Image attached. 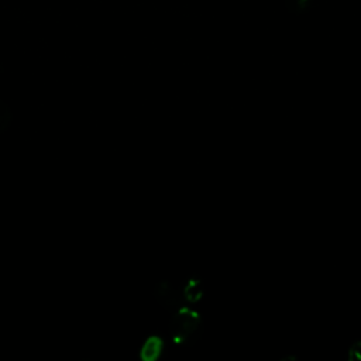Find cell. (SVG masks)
<instances>
[{
    "label": "cell",
    "instance_id": "obj_3",
    "mask_svg": "<svg viewBox=\"0 0 361 361\" xmlns=\"http://www.w3.org/2000/svg\"><path fill=\"white\" fill-rule=\"evenodd\" d=\"M204 295V283L200 278L192 276L185 281V285L182 288V298L186 302L188 306L197 305Z\"/></svg>",
    "mask_w": 361,
    "mask_h": 361
},
{
    "label": "cell",
    "instance_id": "obj_4",
    "mask_svg": "<svg viewBox=\"0 0 361 361\" xmlns=\"http://www.w3.org/2000/svg\"><path fill=\"white\" fill-rule=\"evenodd\" d=\"M162 350H164V340L159 336L152 334L144 340L138 355L142 361H157L161 357Z\"/></svg>",
    "mask_w": 361,
    "mask_h": 361
},
{
    "label": "cell",
    "instance_id": "obj_2",
    "mask_svg": "<svg viewBox=\"0 0 361 361\" xmlns=\"http://www.w3.org/2000/svg\"><path fill=\"white\" fill-rule=\"evenodd\" d=\"M152 295L158 302V305L169 313H173L180 307L186 306V302L183 300L182 293H179L175 289V286L166 279H162L154 285Z\"/></svg>",
    "mask_w": 361,
    "mask_h": 361
},
{
    "label": "cell",
    "instance_id": "obj_5",
    "mask_svg": "<svg viewBox=\"0 0 361 361\" xmlns=\"http://www.w3.org/2000/svg\"><path fill=\"white\" fill-rule=\"evenodd\" d=\"M13 121V113L8 104L0 99V134L6 133Z\"/></svg>",
    "mask_w": 361,
    "mask_h": 361
},
{
    "label": "cell",
    "instance_id": "obj_7",
    "mask_svg": "<svg viewBox=\"0 0 361 361\" xmlns=\"http://www.w3.org/2000/svg\"><path fill=\"white\" fill-rule=\"evenodd\" d=\"M347 360L348 361H361V338H357L351 343L347 350Z\"/></svg>",
    "mask_w": 361,
    "mask_h": 361
},
{
    "label": "cell",
    "instance_id": "obj_6",
    "mask_svg": "<svg viewBox=\"0 0 361 361\" xmlns=\"http://www.w3.org/2000/svg\"><path fill=\"white\" fill-rule=\"evenodd\" d=\"M285 7L293 14H303L307 11L313 3V0H283Z\"/></svg>",
    "mask_w": 361,
    "mask_h": 361
},
{
    "label": "cell",
    "instance_id": "obj_1",
    "mask_svg": "<svg viewBox=\"0 0 361 361\" xmlns=\"http://www.w3.org/2000/svg\"><path fill=\"white\" fill-rule=\"evenodd\" d=\"M168 331L172 341L180 347L193 345L203 334L204 324L200 313L193 306H183L171 313Z\"/></svg>",
    "mask_w": 361,
    "mask_h": 361
}]
</instances>
